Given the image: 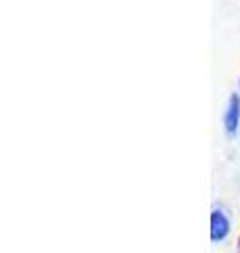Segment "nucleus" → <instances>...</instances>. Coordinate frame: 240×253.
<instances>
[{
	"mask_svg": "<svg viewBox=\"0 0 240 253\" xmlns=\"http://www.w3.org/2000/svg\"><path fill=\"white\" fill-rule=\"evenodd\" d=\"M238 118H240V99L234 95V97L230 99V108H228V114H226V129H228L230 135L236 133V129H238Z\"/></svg>",
	"mask_w": 240,
	"mask_h": 253,
	"instance_id": "f257e3e1",
	"label": "nucleus"
},
{
	"mask_svg": "<svg viewBox=\"0 0 240 253\" xmlns=\"http://www.w3.org/2000/svg\"><path fill=\"white\" fill-rule=\"evenodd\" d=\"M213 224H215V236L226 234V219H223L221 213H215L213 215Z\"/></svg>",
	"mask_w": 240,
	"mask_h": 253,
	"instance_id": "f03ea898",
	"label": "nucleus"
}]
</instances>
